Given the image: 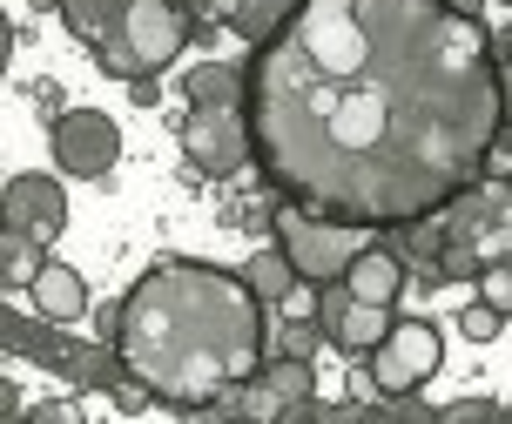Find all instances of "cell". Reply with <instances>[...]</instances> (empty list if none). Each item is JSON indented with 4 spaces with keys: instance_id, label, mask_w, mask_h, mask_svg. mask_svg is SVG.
Masks as SVG:
<instances>
[{
    "instance_id": "5",
    "label": "cell",
    "mask_w": 512,
    "mask_h": 424,
    "mask_svg": "<svg viewBox=\"0 0 512 424\" xmlns=\"http://www.w3.org/2000/svg\"><path fill=\"white\" fill-rule=\"evenodd\" d=\"M270 229H277L283 256L297 263V276H304L310 290L344 283L351 263L371 250V243H364L371 223H351V216H331V209H310V202H290V196H283V209H270Z\"/></svg>"
},
{
    "instance_id": "19",
    "label": "cell",
    "mask_w": 512,
    "mask_h": 424,
    "mask_svg": "<svg viewBox=\"0 0 512 424\" xmlns=\"http://www.w3.org/2000/svg\"><path fill=\"white\" fill-rule=\"evenodd\" d=\"M256 377H263L283 404H297V398H310V384H317V357H283V350H270V364Z\"/></svg>"
},
{
    "instance_id": "22",
    "label": "cell",
    "mask_w": 512,
    "mask_h": 424,
    "mask_svg": "<svg viewBox=\"0 0 512 424\" xmlns=\"http://www.w3.org/2000/svg\"><path fill=\"white\" fill-rule=\"evenodd\" d=\"M317 344H331V337H324V324H290V330H270V350H283V357H317Z\"/></svg>"
},
{
    "instance_id": "18",
    "label": "cell",
    "mask_w": 512,
    "mask_h": 424,
    "mask_svg": "<svg viewBox=\"0 0 512 424\" xmlns=\"http://www.w3.org/2000/svg\"><path fill=\"white\" fill-rule=\"evenodd\" d=\"M391 236H398V256H405V263H438V256H445V209L411 216V223H398Z\"/></svg>"
},
{
    "instance_id": "10",
    "label": "cell",
    "mask_w": 512,
    "mask_h": 424,
    "mask_svg": "<svg viewBox=\"0 0 512 424\" xmlns=\"http://www.w3.org/2000/svg\"><path fill=\"white\" fill-rule=\"evenodd\" d=\"M0 223L54 243V236L68 229V189H61V175H41V169L7 175V189H0Z\"/></svg>"
},
{
    "instance_id": "4",
    "label": "cell",
    "mask_w": 512,
    "mask_h": 424,
    "mask_svg": "<svg viewBox=\"0 0 512 424\" xmlns=\"http://www.w3.org/2000/svg\"><path fill=\"white\" fill-rule=\"evenodd\" d=\"M512 256V182H472L459 196L445 202V256H438V270L445 283H479L486 263Z\"/></svg>"
},
{
    "instance_id": "28",
    "label": "cell",
    "mask_w": 512,
    "mask_h": 424,
    "mask_svg": "<svg viewBox=\"0 0 512 424\" xmlns=\"http://www.w3.org/2000/svg\"><path fill=\"white\" fill-rule=\"evenodd\" d=\"M499 95H506V128H512V48L499 54Z\"/></svg>"
},
{
    "instance_id": "15",
    "label": "cell",
    "mask_w": 512,
    "mask_h": 424,
    "mask_svg": "<svg viewBox=\"0 0 512 424\" xmlns=\"http://www.w3.org/2000/svg\"><path fill=\"white\" fill-rule=\"evenodd\" d=\"M344 283H351V297L398 303V297H405V283H411V270H405V256H398V250H364Z\"/></svg>"
},
{
    "instance_id": "8",
    "label": "cell",
    "mask_w": 512,
    "mask_h": 424,
    "mask_svg": "<svg viewBox=\"0 0 512 424\" xmlns=\"http://www.w3.org/2000/svg\"><path fill=\"white\" fill-rule=\"evenodd\" d=\"M438 357H445L438 324H425V317H398L364 364H371V384H378V391H425V377L438 371Z\"/></svg>"
},
{
    "instance_id": "13",
    "label": "cell",
    "mask_w": 512,
    "mask_h": 424,
    "mask_svg": "<svg viewBox=\"0 0 512 424\" xmlns=\"http://www.w3.org/2000/svg\"><path fill=\"white\" fill-rule=\"evenodd\" d=\"M34 310L41 317H54V324H81L88 317V276L75 270V263H41V276H34Z\"/></svg>"
},
{
    "instance_id": "23",
    "label": "cell",
    "mask_w": 512,
    "mask_h": 424,
    "mask_svg": "<svg viewBox=\"0 0 512 424\" xmlns=\"http://www.w3.org/2000/svg\"><path fill=\"white\" fill-rule=\"evenodd\" d=\"M459 330H465V337H472V344H492V337L506 330V317H499L492 303H472V310H465V317H459Z\"/></svg>"
},
{
    "instance_id": "2",
    "label": "cell",
    "mask_w": 512,
    "mask_h": 424,
    "mask_svg": "<svg viewBox=\"0 0 512 424\" xmlns=\"http://www.w3.org/2000/svg\"><path fill=\"white\" fill-rule=\"evenodd\" d=\"M270 303L250 290L243 270L162 256L128 283V297L108 317V344L122 371L169 411H209V404L250 384L270 364Z\"/></svg>"
},
{
    "instance_id": "12",
    "label": "cell",
    "mask_w": 512,
    "mask_h": 424,
    "mask_svg": "<svg viewBox=\"0 0 512 424\" xmlns=\"http://www.w3.org/2000/svg\"><path fill=\"white\" fill-rule=\"evenodd\" d=\"M216 27H230L236 41H250V48H263V41H277V27L297 14V0H196Z\"/></svg>"
},
{
    "instance_id": "16",
    "label": "cell",
    "mask_w": 512,
    "mask_h": 424,
    "mask_svg": "<svg viewBox=\"0 0 512 424\" xmlns=\"http://www.w3.org/2000/svg\"><path fill=\"white\" fill-rule=\"evenodd\" d=\"M41 250H48L41 236L0 223V283H7V290H34V276H41V263H48Z\"/></svg>"
},
{
    "instance_id": "20",
    "label": "cell",
    "mask_w": 512,
    "mask_h": 424,
    "mask_svg": "<svg viewBox=\"0 0 512 424\" xmlns=\"http://www.w3.org/2000/svg\"><path fill=\"white\" fill-rule=\"evenodd\" d=\"M479 303H492L499 317H512V256H499V263L479 270Z\"/></svg>"
},
{
    "instance_id": "1",
    "label": "cell",
    "mask_w": 512,
    "mask_h": 424,
    "mask_svg": "<svg viewBox=\"0 0 512 424\" xmlns=\"http://www.w3.org/2000/svg\"><path fill=\"white\" fill-rule=\"evenodd\" d=\"M250 128L290 202L398 229L486 175L499 54L459 0H297L250 61Z\"/></svg>"
},
{
    "instance_id": "17",
    "label": "cell",
    "mask_w": 512,
    "mask_h": 424,
    "mask_svg": "<svg viewBox=\"0 0 512 424\" xmlns=\"http://www.w3.org/2000/svg\"><path fill=\"white\" fill-rule=\"evenodd\" d=\"M243 276H250V290L263 303H290V297H297V283H304V276H297V263L283 256V243H277V250H256L250 263H243Z\"/></svg>"
},
{
    "instance_id": "24",
    "label": "cell",
    "mask_w": 512,
    "mask_h": 424,
    "mask_svg": "<svg viewBox=\"0 0 512 424\" xmlns=\"http://www.w3.org/2000/svg\"><path fill=\"white\" fill-rule=\"evenodd\" d=\"M27 418H34V424H75L81 411H75V404H27Z\"/></svg>"
},
{
    "instance_id": "26",
    "label": "cell",
    "mask_w": 512,
    "mask_h": 424,
    "mask_svg": "<svg viewBox=\"0 0 512 424\" xmlns=\"http://www.w3.org/2000/svg\"><path fill=\"white\" fill-rule=\"evenodd\" d=\"M0 411H7V418H27V404H21V384H14V377L0 384Z\"/></svg>"
},
{
    "instance_id": "21",
    "label": "cell",
    "mask_w": 512,
    "mask_h": 424,
    "mask_svg": "<svg viewBox=\"0 0 512 424\" xmlns=\"http://www.w3.org/2000/svg\"><path fill=\"white\" fill-rule=\"evenodd\" d=\"M506 418V404H492V398H452V404H438V424H499Z\"/></svg>"
},
{
    "instance_id": "25",
    "label": "cell",
    "mask_w": 512,
    "mask_h": 424,
    "mask_svg": "<svg viewBox=\"0 0 512 424\" xmlns=\"http://www.w3.org/2000/svg\"><path fill=\"white\" fill-rule=\"evenodd\" d=\"M486 169L499 175V182H512V128L499 135V142H492V162H486Z\"/></svg>"
},
{
    "instance_id": "6",
    "label": "cell",
    "mask_w": 512,
    "mask_h": 424,
    "mask_svg": "<svg viewBox=\"0 0 512 424\" xmlns=\"http://www.w3.org/2000/svg\"><path fill=\"white\" fill-rule=\"evenodd\" d=\"M182 155L196 175H236L256 155L250 108H189L182 115Z\"/></svg>"
},
{
    "instance_id": "29",
    "label": "cell",
    "mask_w": 512,
    "mask_h": 424,
    "mask_svg": "<svg viewBox=\"0 0 512 424\" xmlns=\"http://www.w3.org/2000/svg\"><path fill=\"white\" fill-rule=\"evenodd\" d=\"M506 7H512V0H506Z\"/></svg>"
},
{
    "instance_id": "3",
    "label": "cell",
    "mask_w": 512,
    "mask_h": 424,
    "mask_svg": "<svg viewBox=\"0 0 512 424\" xmlns=\"http://www.w3.org/2000/svg\"><path fill=\"white\" fill-rule=\"evenodd\" d=\"M61 21L81 48H95V68L115 81H149L189 48V7L176 0H61Z\"/></svg>"
},
{
    "instance_id": "14",
    "label": "cell",
    "mask_w": 512,
    "mask_h": 424,
    "mask_svg": "<svg viewBox=\"0 0 512 424\" xmlns=\"http://www.w3.org/2000/svg\"><path fill=\"white\" fill-rule=\"evenodd\" d=\"M182 95H189V108H250V68H236V61H196L182 75Z\"/></svg>"
},
{
    "instance_id": "11",
    "label": "cell",
    "mask_w": 512,
    "mask_h": 424,
    "mask_svg": "<svg viewBox=\"0 0 512 424\" xmlns=\"http://www.w3.org/2000/svg\"><path fill=\"white\" fill-rule=\"evenodd\" d=\"M0 337H7V364H48V371H61L68 350H75L68 337H61V324L41 317V310H34V317L7 310V317H0Z\"/></svg>"
},
{
    "instance_id": "9",
    "label": "cell",
    "mask_w": 512,
    "mask_h": 424,
    "mask_svg": "<svg viewBox=\"0 0 512 424\" xmlns=\"http://www.w3.org/2000/svg\"><path fill=\"white\" fill-rule=\"evenodd\" d=\"M317 324H324L331 350H344V357H371L398 317H391V303L351 297V283H324V317H317Z\"/></svg>"
},
{
    "instance_id": "27",
    "label": "cell",
    "mask_w": 512,
    "mask_h": 424,
    "mask_svg": "<svg viewBox=\"0 0 512 424\" xmlns=\"http://www.w3.org/2000/svg\"><path fill=\"white\" fill-rule=\"evenodd\" d=\"M34 101H41L48 115H68V108H61V88H54V81H34Z\"/></svg>"
},
{
    "instance_id": "7",
    "label": "cell",
    "mask_w": 512,
    "mask_h": 424,
    "mask_svg": "<svg viewBox=\"0 0 512 424\" xmlns=\"http://www.w3.org/2000/svg\"><path fill=\"white\" fill-rule=\"evenodd\" d=\"M48 149H54V162H61L68 175L108 182L115 162H122V128H115V115H102V108H68V115H54Z\"/></svg>"
}]
</instances>
